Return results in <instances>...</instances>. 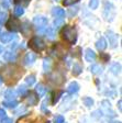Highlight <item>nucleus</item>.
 Segmentation results:
<instances>
[{"label": "nucleus", "mask_w": 122, "mask_h": 123, "mask_svg": "<svg viewBox=\"0 0 122 123\" xmlns=\"http://www.w3.org/2000/svg\"><path fill=\"white\" fill-rule=\"evenodd\" d=\"M1 74H2L6 82H8V84H14L22 76L23 70H22V68H20L17 65H8V66H5L1 69Z\"/></svg>", "instance_id": "obj_1"}, {"label": "nucleus", "mask_w": 122, "mask_h": 123, "mask_svg": "<svg viewBox=\"0 0 122 123\" xmlns=\"http://www.w3.org/2000/svg\"><path fill=\"white\" fill-rule=\"evenodd\" d=\"M62 37L69 44H75L77 41V31L75 26L66 25L62 30Z\"/></svg>", "instance_id": "obj_2"}, {"label": "nucleus", "mask_w": 122, "mask_h": 123, "mask_svg": "<svg viewBox=\"0 0 122 123\" xmlns=\"http://www.w3.org/2000/svg\"><path fill=\"white\" fill-rule=\"evenodd\" d=\"M29 47L31 49H33L34 52H42L45 49V43L39 36H34L29 41Z\"/></svg>", "instance_id": "obj_3"}, {"label": "nucleus", "mask_w": 122, "mask_h": 123, "mask_svg": "<svg viewBox=\"0 0 122 123\" xmlns=\"http://www.w3.org/2000/svg\"><path fill=\"white\" fill-rule=\"evenodd\" d=\"M7 28L8 30L12 31V32H18V31L21 30V23L19 21V19L17 18H10L7 22Z\"/></svg>", "instance_id": "obj_4"}, {"label": "nucleus", "mask_w": 122, "mask_h": 123, "mask_svg": "<svg viewBox=\"0 0 122 123\" xmlns=\"http://www.w3.org/2000/svg\"><path fill=\"white\" fill-rule=\"evenodd\" d=\"M101 105H102V111H103V113L107 115V117H111V118L116 117V112L111 109L110 102H108L107 100H103L101 102Z\"/></svg>", "instance_id": "obj_5"}, {"label": "nucleus", "mask_w": 122, "mask_h": 123, "mask_svg": "<svg viewBox=\"0 0 122 123\" xmlns=\"http://www.w3.org/2000/svg\"><path fill=\"white\" fill-rule=\"evenodd\" d=\"M15 38V34L13 33H9V32H5V33L0 34V41L2 43H9L12 40Z\"/></svg>", "instance_id": "obj_6"}, {"label": "nucleus", "mask_w": 122, "mask_h": 123, "mask_svg": "<svg viewBox=\"0 0 122 123\" xmlns=\"http://www.w3.org/2000/svg\"><path fill=\"white\" fill-rule=\"evenodd\" d=\"M33 23L38 28H43V26H45L47 24V20L44 17H35L33 19Z\"/></svg>", "instance_id": "obj_7"}, {"label": "nucleus", "mask_w": 122, "mask_h": 123, "mask_svg": "<svg viewBox=\"0 0 122 123\" xmlns=\"http://www.w3.org/2000/svg\"><path fill=\"white\" fill-rule=\"evenodd\" d=\"M78 90H79V85L77 84L76 81L71 82V84L68 85V87H67V92H68V93H71V95L76 93Z\"/></svg>", "instance_id": "obj_8"}, {"label": "nucleus", "mask_w": 122, "mask_h": 123, "mask_svg": "<svg viewBox=\"0 0 122 123\" xmlns=\"http://www.w3.org/2000/svg\"><path fill=\"white\" fill-rule=\"evenodd\" d=\"M85 58L87 62H94L96 59V53L91 49H87L85 53Z\"/></svg>", "instance_id": "obj_9"}, {"label": "nucleus", "mask_w": 122, "mask_h": 123, "mask_svg": "<svg viewBox=\"0 0 122 123\" xmlns=\"http://www.w3.org/2000/svg\"><path fill=\"white\" fill-rule=\"evenodd\" d=\"M35 59H36L35 54L28 53L26 55V57H24V64H26V65H32L34 62H35Z\"/></svg>", "instance_id": "obj_10"}, {"label": "nucleus", "mask_w": 122, "mask_h": 123, "mask_svg": "<svg viewBox=\"0 0 122 123\" xmlns=\"http://www.w3.org/2000/svg\"><path fill=\"white\" fill-rule=\"evenodd\" d=\"M108 37H109V41H110V44H111V47H117L118 45V36L116 35L115 33H112V32H108Z\"/></svg>", "instance_id": "obj_11"}, {"label": "nucleus", "mask_w": 122, "mask_h": 123, "mask_svg": "<svg viewBox=\"0 0 122 123\" xmlns=\"http://www.w3.org/2000/svg\"><path fill=\"white\" fill-rule=\"evenodd\" d=\"M52 13H53V15L56 17V18H64V17H65V11H64V9H62V8H59V7L53 8Z\"/></svg>", "instance_id": "obj_12"}, {"label": "nucleus", "mask_w": 122, "mask_h": 123, "mask_svg": "<svg viewBox=\"0 0 122 123\" xmlns=\"http://www.w3.org/2000/svg\"><path fill=\"white\" fill-rule=\"evenodd\" d=\"M96 47L99 51H103L106 47H107V41L104 40V37H100L96 43Z\"/></svg>", "instance_id": "obj_13"}, {"label": "nucleus", "mask_w": 122, "mask_h": 123, "mask_svg": "<svg viewBox=\"0 0 122 123\" xmlns=\"http://www.w3.org/2000/svg\"><path fill=\"white\" fill-rule=\"evenodd\" d=\"M26 102H28L30 105H35L36 103H38V97L34 95L33 92H30L28 98H26Z\"/></svg>", "instance_id": "obj_14"}, {"label": "nucleus", "mask_w": 122, "mask_h": 123, "mask_svg": "<svg viewBox=\"0 0 122 123\" xmlns=\"http://www.w3.org/2000/svg\"><path fill=\"white\" fill-rule=\"evenodd\" d=\"M52 66H53V62L51 61V58H45L43 62V68L44 72H50L52 69Z\"/></svg>", "instance_id": "obj_15"}, {"label": "nucleus", "mask_w": 122, "mask_h": 123, "mask_svg": "<svg viewBox=\"0 0 122 123\" xmlns=\"http://www.w3.org/2000/svg\"><path fill=\"white\" fill-rule=\"evenodd\" d=\"M3 58L8 62H13L17 58V55H15L14 53H12V52H6V53L3 54Z\"/></svg>", "instance_id": "obj_16"}, {"label": "nucleus", "mask_w": 122, "mask_h": 123, "mask_svg": "<svg viewBox=\"0 0 122 123\" xmlns=\"http://www.w3.org/2000/svg\"><path fill=\"white\" fill-rule=\"evenodd\" d=\"M110 72L115 75H119L120 72H121V65L119 63H115V64L110 67Z\"/></svg>", "instance_id": "obj_17"}, {"label": "nucleus", "mask_w": 122, "mask_h": 123, "mask_svg": "<svg viewBox=\"0 0 122 123\" xmlns=\"http://www.w3.org/2000/svg\"><path fill=\"white\" fill-rule=\"evenodd\" d=\"M90 70H91L92 74L99 75V74H101L102 73V67L100 66L99 64H95V65H92V66L90 67Z\"/></svg>", "instance_id": "obj_18"}, {"label": "nucleus", "mask_w": 122, "mask_h": 123, "mask_svg": "<svg viewBox=\"0 0 122 123\" xmlns=\"http://www.w3.org/2000/svg\"><path fill=\"white\" fill-rule=\"evenodd\" d=\"M35 90H36V92H38V95H39V97H43L44 95H45V92H46V89H45V87H44L42 84H39V85H36V88H35Z\"/></svg>", "instance_id": "obj_19"}, {"label": "nucleus", "mask_w": 122, "mask_h": 123, "mask_svg": "<svg viewBox=\"0 0 122 123\" xmlns=\"http://www.w3.org/2000/svg\"><path fill=\"white\" fill-rule=\"evenodd\" d=\"M33 122H34V119L31 118L30 115H24V117L20 118L17 121V123H33Z\"/></svg>", "instance_id": "obj_20"}, {"label": "nucleus", "mask_w": 122, "mask_h": 123, "mask_svg": "<svg viewBox=\"0 0 122 123\" xmlns=\"http://www.w3.org/2000/svg\"><path fill=\"white\" fill-rule=\"evenodd\" d=\"M5 96H6V98L9 99V100H12V99L14 100V98L17 97V92H15L14 90H12V89H8L7 91H6Z\"/></svg>", "instance_id": "obj_21"}, {"label": "nucleus", "mask_w": 122, "mask_h": 123, "mask_svg": "<svg viewBox=\"0 0 122 123\" xmlns=\"http://www.w3.org/2000/svg\"><path fill=\"white\" fill-rule=\"evenodd\" d=\"M81 72H83V67H81V65L74 64V66H73V75H74V76H78Z\"/></svg>", "instance_id": "obj_22"}, {"label": "nucleus", "mask_w": 122, "mask_h": 123, "mask_svg": "<svg viewBox=\"0 0 122 123\" xmlns=\"http://www.w3.org/2000/svg\"><path fill=\"white\" fill-rule=\"evenodd\" d=\"M44 33H45V35L47 36L48 38H51V40H53V38L55 37V31H54L52 28L45 29V31H44Z\"/></svg>", "instance_id": "obj_23"}, {"label": "nucleus", "mask_w": 122, "mask_h": 123, "mask_svg": "<svg viewBox=\"0 0 122 123\" xmlns=\"http://www.w3.org/2000/svg\"><path fill=\"white\" fill-rule=\"evenodd\" d=\"M83 102H84V105L86 107L90 108L91 105H94V99L90 97H85V98H83Z\"/></svg>", "instance_id": "obj_24"}, {"label": "nucleus", "mask_w": 122, "mask_h": 123, "mask_svg": "<svg viewBox=\"0 0 122 123\" xmlns=\"http://www.w3.org/2000/svg\"><path fill=\"white\" fill-rule=\"evenodd\" d=\"M3 105L7 108H14L18 105V101H15V100H10V101H5L3 102Z\"/></svg>", "instance_id": "obj_25"}, {"label": "nucleus", "mask_w": 122, "mask_h": 123, "mask_svg": "<svg viewBox=\"0 0 122 123\" xmlns=\"http://www.w3.org/2000/svg\"><path fill=\"white\" fill-rule=\"evenodd\" d=\"M63 93H64V92L62 91V90H59V91H57L56 93H54V95H53V100H52V103H53V105H55V103L59 100V98H61V96L63 95Z\"/></svg>", "instance_id": "obj_26"}, {"label": "nucleus", "mask_w": 122, "mask_h": 123, "mask_svg": "<svg viewBox=\"0 0 122 123\" xmlns=\"http://www.w3.org/2000/svg\"><path fill=\"white\" fill-rule=\"evenodd\" d=\"M23 13H24V9H23L22 7H20V6H15V8H14V14L17 15V17H21Z\"/></svg>", "instance_id": "obj_27"}, {"label": "nucleus", "mask_w": 122, "mask_h": 123, "mask_svg": "<svg viewBox=\"0 0 122 123\" xmlns=\"http://www.w3.org/2000/svg\"><path fill=\"white\" fill-rule=\"evenodd\" d=\"M26 85H29V86H32V85L35 82V76L34 75H30V76L26 77Z\"/></svg>", "instance_id": "obj_28"}, {"label": "nucleus", "mask_w": 122, "mask_h": 123, "mask_svg": "<svg viewBox=\"0 0 122 123\" xmlns=\"http://www.w3.org/2000/svg\"><path fill=\"white\" fill-rule=\"evenodd\" d=\"M98 5H99V0H90V1H89V7H90V9H92V10L97 9Z\"/></svg>", "instance_id": "obj_29"}, {"label": "nucleus", "mask_w": 122, "mask_h": 123, "mask_svg": "<svg viewBox=\"0 0 122 123\" xmlns=\"http://www.w3.org/2000/svg\"><path fill=\"white\" fill-rule=\"evenodd\" d=\"M63 24H64L63 19H62V18H56L55 22H54V25H55V28H56V29H58L59 26H62Z\"/></svg>", "instance_id": "obj_30"}, {"label": "nucleus", "mask_w": 122, "mask_h": 123, "mask_svg": "<svg viewBox=\"0 0 122 123\" xmlns=\"http://www.w3.org/2000/svg\"><path fill=\"white\" fill-rule=\"evenodd\" d=\"M79 0H64L63 1V5L64 6H71V5H74V3L78 2Z\"/></svg>", "instance_id": "obj_31"}, {"label": "nucleus", "mask_w": 122, "mask_h": 123, "mask_svg": "<svg viewBox=\"0 0 122 123\" xmlns=\"http://www.w3.org/2000/svg\"><path fill=\"white\" fill-rule=\"evenodd\" d=\"M7 13L6 12H1L0 13V24H2L3 22H5L6 20H7Z\"/></svg>", "instance_id": "obj_32"}, {"label": "nucleus", "mask_w": 122, "mask_h": 123, "mask_svg": "<svg viewBox=\"0 0 122 123\" xmlns=\"http://www.w3.org/2000/svg\"><path fill=\"white\" fill-rule=\"evenodd\" d=\"M54 123H64V118L62 115H57L54 119Z\"/></svg>", "instance_id": "obj_33"}, {"label": "nucleus", "mask_w": 122, "mask_h": 123, "mask_svg": "<svg viewBox=\"0 0 122 123\" xmlns=\"http://www.w3.org/2000/svg\"><path fill=\"white\" fill-rule=\"evenodd\" d=\"M26 92V86H20V87H19V89H18V93H19V95H24Z\"/></svg>", "instance_id": "obj_34"}, {"label": "nucleus", "mask_w": 122, "mask_h": 123, "mask_svg": "<svg viewBox=\"0 0 122 123\" xmlns=\"http://www.w3.org/2000/svg\"><path fill=\"white\" fill-rule=\"evenodd\" d=\"M100 57L103 59V62H108V61H109V55H107V54H104V53L100 54Z\"/></svg>", "instance_id": "obj_35"}, {"label": "nucleus", "mask_w": 122, "mask_h": 123, "mask_svg": "<svg viewBox=\"0 0 122 123\" xmlns=\"http://www.w3.org/2000/svg\"><path fill=\"white\" fill-rule=\"evenodd\" d=\"M1 122L2 123H13V121H12V119H10V118H2V120H1Z\"/></svg>", "instance_id": "obj_36"}, {"label": "nucleus", "mask_w": 122, "mask_h": 123, "mask_svg": "<svg viewBox=\"0 0 122 123\" xmlns=\"http://www.w3.org/2000/svg\"><path fill=\"white\" fill-rule=\"evenodd\" d=\"M14 1V3H20V2H23L24 3V6H26L29 2H30V0H13Z\"/></svg>", "instance_id": "obj_37"}, {"label": "nucleus", "mask_w": 122, "mask_h": 123, "mask_svg": "<svg viewBox=\"0 0 122 123\" xmlns=\"http://www.w3.org/2000/svg\"><path fill=\"white\" fill-rule=\"evenodd\" d=\"M0 117H1V118H5L6 117V112H5V110H2V109H0Z\"/></svg>", "instance_id": "obj_38"}, {"label": "nucleus", "mask_w": 122, "mask_h": 123, "mask_svg": "<svg viewBox=\"0 0 122 123\" xmlns=\"http://www.w3.org/2000/svg\"><path fill=\"white\" fill-rule=\"evenodd\" d=\"M76 12H77V8H75V10H71V13H69V14H71V15H73V13L75 14Z\"/></svg>", "instance_id": "obj_39"}, {"label": "nucleus", "mask_w": 122, "mask_h": 123, "mask_svg": "<svg viewBox=\"0 0 122 123\" xmlns=\"http://www.w3.org/2000/svg\"><path fill=\"white\" fill-rule=\"evenodd\" d=\"M118 105H119V110L121 111V110H122V107H121V105H122V101H121V100H119V102H118Z\"/></svg>", "instance_id": "obj_40"}, {"label": "nucleus", "mask_w": 122, "mask_h": 123, "mask_svg": "<svg viewBox=\"0 0 122 123\" xmlns=\"http://www.w3.org/2000/svg\"><path fill=\"white\" fill-rule=\"evenodd\" d=\"M2 84V79H0V85Z\"/></svg>", "instance_id": "obj_41"}, {"label": "nucleus", "mask_w": 122, "mask_h": 123, "mask_svg": "<svg viewBox=\"0 0 122 123\" xmlns=\"http://www.w3.org/2000/svg\"><path fill=\"white\" fill-rule=\"evenodd\" d=\"M1 51H2V49H1V47H0V53H1Z\"/></svg>", "instance_id": "obj_42"}, {"label": "nucleus", "mask_w": 122, "mask_h": 123, "mask_svg": "<svg viewBox=\"0 0 122 123\" xmlns=\"http://www.w3.org/2000/svg\"><path fill=\"white\" fill-rule=\"evenodd\" d=\"M0 32H1V28H0Z\"/></svg>", "instance_id": "obj_43"}]
</instances>
